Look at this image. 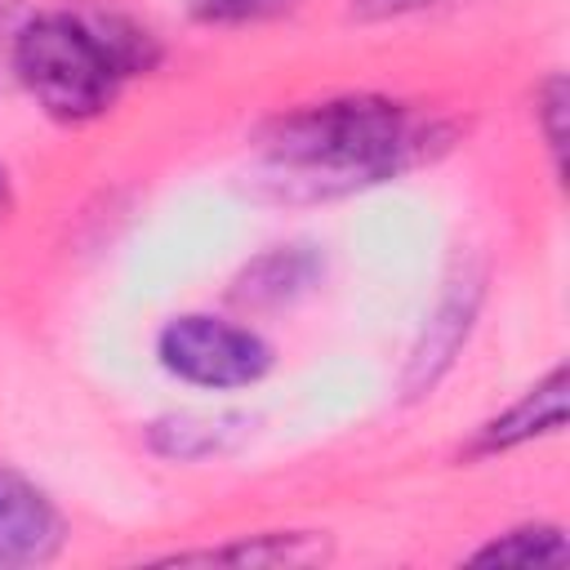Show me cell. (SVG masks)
Masks as SVG:
<instances>
[{"label":"cell","instance_id":"obj_1","mask_svg":"<svg viewBox=\"0 0 570 570\" xmlns=\"http://www.w3.org/2000/svg\"><path fill=\"white\" fill-rule=\"evenodd\" d=\"M13 62L22 85L45 111L62 120H85L107 107L120 62L111 45L76 18H36L18 31Z\"/></svg>","mask_w":570,"mask_h":570},{"label":"cell","instance_id":"obj_2","mask_svg":"<svg viewBox=\"0 0 570 570\" xmlns=\"http://www.w3.org/2000/svg\"><path fill=\"white\" fill-rule=\"evenodd\" d=\"M401 147V120L387 102H330L294 116L276 142L281 160L330 174H379Z\"/></svg>","mask_w":570,"mask_h":570},{"label":"cell","instance_id":"obj_3","mask_svg":"<svg viewBox=\"0 0 570 570\" xmlns=\"http://www.w3.org/2000/svg\"><path fill=\"white\" fill-rule=\"evenodd\" d=\"M160 361L205 387H240L254 383L267 370V343L240 325L214 321V316H178L160 334Z\"/></svg>","mask_w":570,"mask_h":570},{"label":"cell","instance_id":"obj_4","mask_svg":"<svg viewBox=\"0 0 570 570\" xmlns=\"http://www.w3.org/2000/svg\"><path fill=\"white\" fill-rule=\"evenodd\" d=\"M58 543H62V525L49 499L18 472L0 468V566L49 561Z\"/></svg>","mask_w":570,"mask_h":570},{"label":"cell","instance_id":"obj_5","mask_svg":"<svg viewBox=\"0 0 570 570\" xmlns=\"http://www.w3.org/2000/svg\"><path fill=\"white\" fill-rule=\"evenodd\" d=\"M566 419V374L557 370L548 383H539L521 405H512L503 419H494L481 436L485 450H503V445H517L525 436H539V432H552L561 428Z\"/></svg>","mask_w":570,"mask_h":570},{"label":"cell","instance_id":"obj_6","mask_svg":"<svg viewBox=\"0 0 570 570\" xmlns=\"http://www.w3.org/2000/svg\"><path fill=\"white\" fill-rule=\"evenodd\" d=\"M476 561H503V566H543V561H566V539L561 530L534 525V530H512L508 539L490 543L476 552Z\"/></svg>","mask_w":570,"mask_h":570},{"label":"cell","instance_id":"obj_7","mask_svg":"<svg viewBox=\"0 0 570 570\" xmlns=\"http://www.w3.org/2000/svg\"><path fill=\"white\" fill-rule=\"evenodd\" d=\"M294 9V0H196V18L205 22H254V18H276Z\"/></svg>","mask_w":570,"mask_h":570}]
</instances>
